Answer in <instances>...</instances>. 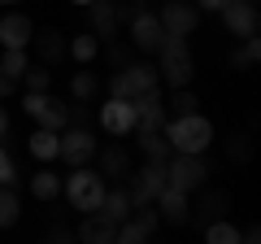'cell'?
Instances as JSON below:
<instances>
[{"label": "cell", "instance_id": "obj_8", "mask_svg": "<svg viewBox=\"0 0 261 244\" xmlns=\"http://www.w3.org/2000/svg\"><path fill=\"white\" fill-rule=\"evenodd\" d=\"M27 113L39 122V127H48V131H61L65 122H70L65 105L57 101V96H48V92H27Z\"/></svg>", "mask_w": 261, "mask_h": 244}, {"label": "cell", "instance_id": "obj_25", "mask_svg": "<svg viewBox=\"0 0 261 244\" xmlns=\"http://www.w3.org/2000/svg\"><path fill=\"white\" fill-rule=\"evenodd\" d=\"M257 57H261V44H257V35H248V39L231 53V66H235V70H252V66H257Z\"/></svg>", "mask_w": 261, "mask_h": 244}, {"label": "cell", "instance_id": "obj_1", "mask_svg": "<svg viewBox=\"0 0 261 244\" xmlns=\"http://www.w3.org/2000/svg\"><path fill=\"white\" fill-rule=\"evenodd\" d=\"M166 140L174 153H205L209 144H214V122L205 118V113H178V118H170L166 127Z\"/></svg>", "mask_w": 261, "mask_h": 244}, {"label": "cell", "instance_id": "obj_19", "mask_svg": "<svg viewBox=\"0 0 261 244\" xmlns=\"http://www.w3.org/2000/svg\"><path fill=\"white\" fill-rule=\"evenodd\" d=\"M96 214H100V218H109V223L118 227L122 218L130 214V197H126V192H122V188H113V192L105 188V197H100V205H96Z\"/></svg>", "mask_w": 261, "mask_h": 244}, {"label": "cell", "instance_id": "obj_5", "mask_svg": "<svg viewBox=\"0 0 261 244\" xmlns=\"http://www.w3.org/2000/svg\"><path fill=\"white\" fill-rule=\"evenodd\" d=\"M126 179H130V188H126L130 209L152 205V201H157V192L170 183V179H166V161H144V166H140V170H130Z\"/></svg>", "mask_w": 261, "mask_h": 244}, {"label": "cell", "instance_id": "obj_4", "mask_svg": "<svg viewBox=\"0 0 261 244\" xmlns=\"http://www.w3.org/2000/svg\"><path fill=\"white\" fill-rule=\"evenodd\" d=\"M105 197V175H96V170L87 166H74V175L65 179V201L79 209V214H92L96 205H100Z\"/></svg>", "mask_w": 261, "mask_h": 244}, {"label": "cell", "instance_id": "obj_41", "mask_svg": "<svg viewBox=\"0 0 261 244\" xmlns=\"http://www.w3.org/2000/svg\"><path fill=\"white\" fill-rule=\"evenodd\" d=\"M0 5H18V0H0Z\"/></svg>", "mask_w": 261, "mask_h": 244}, {"label": "cell", "instance_id": "obj_28", "mask_svg": "<svg viewBox=\"0 0 261 244\" xmlns=\"http://www.w3.org/2000/svg\"><path fill=\"white\" fill-rule=\"evenodd\" d=\"M109 96H122V101H135L140 96V87H135V79H130L126 66H118V75L109 79Z\"/></svg>", "mask_w": 261, "mask_h": 244}, {"label": "cell", "instance_id": "obj_42", "mask_svg": "<svg viewBox=\"0 0 261 244\" xmlns=\"http://www.w3.org/2000/svg\"><path fill=\"white\" fill-rule=\"evenodd\" d=\"M74 5H92V0H74Z\"/></svg>", "mask_w": 261, "mask_h": 244}, {"label": "cell", "instance_id": "obj_23", "mask_svg": "<svg viewBox=\"0 0 261 244\" xmlns=\"http://www.w3.org/2000/svg\"><path fill=\"white\" fill-rule=\"evenodd\" d=\"M140 149H144V157H148V161H170V153H174L161 131H140Z\"/></svg>", "mask_w": 261, "mask_h": 244}, {"label": "cell", "instance_id": "obj_32", "mask_svg": "<svg viewBox=\"0 0 261 244\" xmlns=\"http://www.w3.org/2000/svg\"><path fill=\"white\" fill-rule=\"evenodd\" d=\"M226 157H231V161H248L252 157V135L248 131H240V135L231 131V140H226Z\"/></svg>", "mask_w": 261, "mask_h": 244}, {"label": "cell", "instance_id": "obj_31", "mask_svg": "<svg viewBox=\"0 0 261 244\" xmlns=\"http://www.w3.org/2000/svg\"><path fill=\"white\" fill-rule=\"evenodd\" d=\"M70 96H74V101H92L96 96V75L92 70H79V75L70 79Z\"/></svg>", "mask_w": 261, "mask_h": 244}, {"label": "cell", "instance_id": "obj_3", "mask_svg": "<svg viewBox=\"0 0 261 244\" xmlns=\"http://www.w3.org/2000/svg\"><path fill=\"white\" fill-rule=\"evenodd\" d=\"M166 179H170V188H178V192H200L205 179H209L205 153H174L166 161Z\"/></svg>", "mask_w": 261, "mask_h": 244}, {"label": "cell", "instance_id": "obj_40", "mask_svg": "<svg viewBox=\"0 0 261 244\" xmlns=\"http://www.w3.org/2000/svg\"><path fill=\"white\" fill-rule=\"evenodd\" d=\"M5 131H9V113L0 109V140H5Z\"/></svg>", "mask_w": 261, "mask_h": 244}, {"label": "cell", "instance_id": "obj_13", "mask_svg": "<svg viewBox=\"0 0 261 244\" xmlns=\"http://www.w3.org/2000/svg\"><path fill=\"white\" fill-rule=\"evenodd\" d=\"M187 214H192V209H187V192H178V188L166 183V188L157 192V218H166L170 227H183Z\"/></svg>", "mask_w": 261, "mask_h": 244}, {"label": "cell", "instance_id": "obj_12", "mask_svg": "<svg viewBox=\"0 0 261 244\" xmlns=\"http://www.w3.org/2000/svg\"><path fill=\"white\" fill-rule=\"evenodd\" d=\"M100 127H105L109 135L135 131V105L122 101V96H109V101H105V109H100Z\"/></svg>", "mask_w": 261, "mask_h": 244}, {"label": "cell", "instance_id": "obj_43", "mask_svg": "<svg viewBox=\"0 0 261 244\" xmlns=\"http://www.w3.org/2000/svg\"><path fill=\"white\" fill-rule=\"evenodd\" d=\"M252 5H257V0H252Z\"/></svg>", "mask_w": 261, "mask_h": 244}, {"label": "cell", "instance_id": "obj_37", "mask_svg": "<svg viewBox=\"0 0 261 244\" xmlns=\"http://www.w3.org/2000/svg\"><path fill=\"white\" fill-rule=\"evenodd\" d=\"M13 92H18V79H9L5 70H0V101H5V96H13Z\"/></svg>", "mask_w": 261, "mask_h": 244}, {"label": "cell", "instance_id": "obj_30", "mask_svg": "<svg viewBox=\"0 0 261 244\" xmlns=\"http://www.w3.org/2000/svg\"><path fill=\"white\" fill-rule=\"evenodd\" d=\"M166 109L178 118V113H196V109H200V101H196V92H187V87H174V96L166 101Z\"/></svg>", "mask_w": 261, "mask_h": 244}, {"label": "cell", "instance_id": "obj_34", "mask_svg": "<svg viewBox=\"0 0 261 244\" xmlns=\"http://www.w3.org/2000/svg\"><path fill=\"white\" fill-rule=\"evenodd\" d=\"M200 214H205V218L226 214V197H222V192H205V197H200Z\"/></svg>", "mask_w": 261, "mask_h": 244}, {"label": "cell", "instance_id": "obj_22", "mask_svg": "<svg viewBox=\"0 0 261 244\" xmlns=\"http://www.w3.org/2000/svg\"><path fill=\"white\" fill-rule=\"evenodd\" d=\"M31 197H35V201H57V197H61V175H53V170H35V175H31Z\"/></svg>", "mask_w": 261, "mask_h": 244}, {"label": "cell", "instance_id": "obj_2", "mask_svg": "<svg viewBox=\"0 0 261 244\" xmlns=\"http://www.w3.org/2000/svg\"><path fill=\"white\" fill-rule=\"evenodd\" d=\"M161 79L166 87H187L196 75V61H192V48H187V35H166L161 39Z\"/></svg>", "mask_w": 261, "mask_h": 244}, {"label": "cell", "instance_id": "obj_33", "mask_svg": "<svg viewBox=\"0 0 261 244\" xmlns=\"http://www.w3.org/2000/svg\"><path fill=\"white\" fill-rule=\"evenodd\" d=\"M96 48H100L96 35H74V39H70V57H74V61H92Z\"/></svg>", "mask_w": 261, "mask_h": 244}, {"label": "cell", "instance_id": "obj_14", "mask_svg": "<svg viewBox=\"0 0 261 244\" xmlns=\"http://www.w3.org/2000/svg\"><path fill=\"white\" fill-rule=\"evenodd\" d=\"M31 35H35V27H31L27 13H5L0 18V44L5 48H27Z\"/></svg>", "mask_w": 261, "mask_h": 244}, {"label": "cell", "instance_id": "obj_29", "mask_svg": "<svg viewBox=\"0 0 261 244\" xmlns=\"http://www.w3.org/2000/svg\"><path fill=\"white\" fill-rule=\"evenodd\" d=\"M0 70L22 83V70H27V48H5V57H0Z\"/></svg>", "mask_w": 261, "mask_h": 244}, {"label": "cell", "instance_id": "obj_17", "mask_svg": "<svg viewBox=\"0 0 261 244\" xmlns=\"http://www.w3.org/2000/svg\"><path fill=\"white\" fill-rule=\"evenodd\" d=\"M31 44H35V53H39L44 66H57V61L70 53V44L61 39V31H39V35H31Z\"/></svg>", "mask_w": 261, "mask_h": 244}, {"label": "cell", "instance_id": "obj_24", "mask_svg": "<svg viewBox=\"0 0 261 244\" xmlns=\"http://www.w3.org/2000/svg\"><path fill=\"white\" fill-rule=\"evenodd\" d=\"M22 83H27V92H48V87H53V66H44V61H35V66H31V61H27Z\"/></svg>", "mask_w": 261, "mask_h": 244}, {"label": "cell", "instance_id": "obj_36", "mask_svg": "<svg viewBox=\"0 0 261 244\" xmlns=\"http://www.w3.org/2000/svg\"><path fill=\"white\" fill-rule=\"evenodd\" d=\"M48 240H74V231H70V227H65V223H57V227H48Z\"/></svg>", "mask_w": 261, "mask_h": 244}, {"label": "cell", "instance_id": "obj_6", "mask_svg": "<svg viewBox=\"0 0 261 244\" xmlns=\"http://www.w3.org/2000/svg\"><path fill=\"white\" fill-rule=\"evenodd\" d=\"M57 157H61L65 166H87V161L96 157V135L87 131V127H70V131L61 127V144H57Z\"/></svg>", "mask_w": 261, "mask_h": 244}, {"label": "cell", "instance_id": "obj_18", "mask_svg": "<svg viewBox=\"0 0 261 244\" xmlns=\"http://www.w3.org/2000/svg\"><path fill=\"white\" fill-rule=\"evenodd\" d=\"M57 144H61V131H48V127H39V131L27 135V153L39 161H53L57 157Z\"/></svg>", "mask_w": 261, "mask_h": 244}, {"label": "cell", "instance_id": "obj_11", "mask_svg": "<svg viewBox=\"0 0 261 244\" xmlns=\"http://www.w3.org/2000/svg\"><path fill=\"white\" fill-rule=\"evenodd\" d=\"M161 39H166V31H161V22H157V13H152V9H140L135 18H130V44H135V48L157 53Z\"/></svg>", "mask_w": 261, "mask_h": 244}, {"label": "cell", "instance_id": "obj_38", "mask_svg": "<svg viewBox=\"0 0 261 244\" xmlns=\"http://www.w3.org/2000/svg\"><path fill=\"white\" fill-rule=\"evenodd\" d=\"M109 61H113V66H126V53H122V48L113 44V48H109Z\"/></svg>", "mask_w": 261, "mask_h": 244}, {"label": "cell", "instance_id": "obj_35", "mask_svg": "<svg viewBox=\"0 0 261 244\" xmlns=\"http://www.w3.org/2000/svg\"><path fill=\"white\" fill-rule=\"evenodd\" d=\"M13 179H18V170H13L9 153H5V144H0V183H13Z\"/></svg>", "mask_w": 261, "mask_h": 244}, {"label": "cell", "instance_id": "obj_27", "mask_svg": "<svg viewBox=\"0 0 261 244\" xmlns=\"http://www.w3.org/2000/svg\"><path fill=\"white\" fill-rule=\"evenodd\" d=\"M126 70H130V79H135V87H140V92H152V87L161 83V70L148 66V61H135V66H126Z\"/></svg>", "mask_w": 261, "mask_h": 244}, {"label": "cell", "instance_id": "obj_21", "mask_svg": "<svg viewBox=\"0 0 261 244\" xmlns=\"http://www.w3.org/2000/svg\"><path fill=\"white\" fill-rule=\"evenodd\" d=\"M22 218V197L13 183H0V231H9L13 223Z\"/></svg>", "mask_w": 261, "mask_h": 244}, {"label": "cell", "instance_id": "obj_10", "mask_svg": "<svg viewBox=\"0 0 261 244\" xmlns=\"http://www.w3.org/2000/svg\"><path fill=\"white\" fill-rule=\"evenodd\" d=\"M130 105H135V131H161L166 127V101H161L157 87L152 92H140Z\"/></svg>", "mask_w": 261, "mask_h": 244}, {"label": "cell", "instance_id": "obj_7", "mask_svg": "<svg viewBox=\"0 0 261 244\" xmlns=\"http://www.w3.org/2000/svg\"><path fill=\"white\" fill-rule=\"evenodd\" d=\"M218 13H222V27L231 31L235 39L257 35V27H261V13H257V5H252V0H226Z\"/></svg>", "mask_w": 261, "mask_h": 244}, {"label": "cell", "instance_id": "obj_15", "mask_svg": "<svg viewBox=\"0 0 261 244\" xmlns=\"http://www.w3.org/2000/svg\"><path fill=\"white\" fill-rule=\"evenodd\" d=\"M74 240H83V244H109V240H118V227L109 223V218H100L92 209V214L83 218V227L74 231Z\"/></svg>", "mask_w": 261, "mask_h": 244}, {"label": "cell", "instance_id": "obj_9", "mask_svg": "<svg viewBox=\"0 0 261 244\" xmlns=\"http://www.w3.org/2000/svg\"><path fill=\"white\" fill-rule=\"evenodd\" d=\"M157 22H161L166 35H192L196 22H200V13H196V5H187V0H166L161 13H157Z\"/></svg>", "mask_w": 261, "mask_h": 244}, {"label": "cell", "instance_id": "obj_20", "mask_svg": "<svg viewBox=\"0 0 261 244\" xmlns=\"http://www.w3.org/2000/svg\"><path fill=\"white\" fill-rule=\"evenodd\" d=\"M100 175H105V179H126V175H130V157H126L122 144L100 149Z\"/></svg>", "mask_w": 261, "mask_h": 244}, {"label": "cell", "instance_id": "obj_16", "mask_svg": "<svg viewBox=\"0 0 261 244\" xmlns=\"http://www.w3.org/2000/svg\"><path fill=\"white\" fill-rule=\"evenodd\" d=\"M92 35H100V39H113L118 35V27H122V18H118V5L113 0H92Z\"/></svg>", "mask_w": 261, "mask_h": 244}, {"label": "cell", "instance_id": "obj_39", "mask_svg": "<svg viewBox=\"0 0 261 244\" xmlns=\"http://www.w3.org/2000/svg\"><path fill=\"white\" fill-rule=\"evenodd\" d=\"M222 5H226V0H200V9H214V13L222 9Z\"/></svg>", "mask_w": 261, "mask_h": 244}, {"label": "cell", "instance_id": "obj_26", "mask_svg": "<svg viewBox=\"0 0 261 244\" xmlns=\"http://www.w3.org/2000/svg\"><path fill=\"white\" fill-rule=\"evenodd\" d=\"M205 240H209V244H240V227H235V223H222V218H214V223L205 227Z\"/></svg>", "mask_w": 261, "mask_h": 244}]
</instances>
